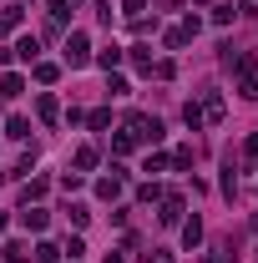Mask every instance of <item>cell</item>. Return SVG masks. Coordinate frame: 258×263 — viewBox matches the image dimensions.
Returning a JSON list of instances; mask_svg holds the SVG:
<instances>
[{
    "mask_svg": "<svg viewBox=\"0 0 258 263\" xmlns=\"http://www.w3.org/2000/svg\"><path fill=\"white\" fill-rule=\"evenodd\" d=\"M66 61H71V66H86V35H81V31L66 35Z\"/></svg>",
    "mask_w": 258,
    "mask_h": 263,
    "instance_id": "1",
    "label": "cell"
},
{
    "mask_svg": "<svg viewBox=\"0 0 258 263\" xmlns=\"http://www.w3.org/2000/svg\"><path fill=\"white\" fill-rule=\"evenodd\" d=\"M177 213H182V197H167V208H162V223H177Z\"/></svg>",
    "mask_w": 258,
    "mask_h": 263,
    "instance_id": "2",
    "label": "cell"
},
{
    "mask_svg": "<svg viewBox=\"0 0 258 263\" xmlns=\"http://www.w3.org/2000/svg\"><path fill=\"white\" fill-rule=\"evenodd\" d=\"M97 61H101V66H106V71H112V66H117V61H122V46H106V51H101V56H97Z\"/></svg>",
    "mask_w": 258,
    "mask_h": 263,
    "instance_id": "3",
    "label": "cell"
},
{
    "mask_svg": "<svg viewBox=\"0 0 258 263\" xmlns=\"http://www.w3.org/2000/svg\"><path fill=\"white\" fill-rule=\"evenodd\" d=\"M26 228H35V233L46 228V213H41V208H26Z\"/></svg>",
    "mask_w": 258,
    "mask_h": 263,
    "instance_id": "4",
    "label": "cell"
},
{
    "mask_svg": "<svg viewBox=\"0 0 258 263\" xmlns=\"http://www.w3.org/2000/svg\"><path fill=\"white\" fill-rule=\"evenodd\" d=\"M197 238H202V223H197V218H193V223H188V228H182V243H188V248H193Z\"/></svg>",
    "mask_w": 258,
    "mask_h": 263,
    "instance_id": "5",
    "label": "cell"
},
{
    "mask_svg": "<svg viewBox=\"0 0 258 263\" xmlns=\"http://www.w3.org/2000/svg\"><path fill=\"white\" fill-rule=\"evenodd\" d=\"M76 167H81V172H86V167H97V152H91V147H81V152H76Z\"/></svg>",
    "mask_w": 258,
    "mask_h": 263,
    "instance_id": "6",
    "label": "cell"
},
{
    "mask_svg": "<svg viewBox=\"0 0 258 263\" xmlns=\"http://www.w3.org/2000/svg\"><path fill=\"white\" fill-rule=\"evenodd\" d=\"M117 187H122L117 177H101V182H97V193H101V197H117Z\"/></svg>",
    "mask_w": 258,
    "mask_h": 263,
    "instance_id": "7",
    "label": "cell"
},
{
    "mask_svg": "<svg viewBox=\"0 0 258 263\" xmlns=\"http://www.w3.org/2000/svg\"><path fill=\"white\" fill-rule=\"evenodd\" d=\"M122 5H127V15H137V21H142V10H147V0H122Z\"/></svg>",
    "mask_w": 258,
    "mask_h": 263,
    "instance_id": "8",
    "label": "cell"
},
{
    "mask_svg": "<svg viewBox=\"0 0 258 263\" xmlns=\"http://www.w3.org/2000/svg\"><path fill=\"white\" fill-rule=\"evenodd\" d=\"M0 233H5V218H0Z\"/></svg>",
    "mask_w": 258,
    "mask_h": 263,
    "instance_id": "9",
    "label": "cell"
}]
</instances>
